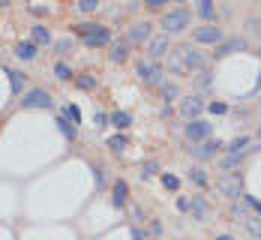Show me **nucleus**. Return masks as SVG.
Masks as SVG:
<instances>
[{"instance_id": "nucleus-22", "label": "nucleus", "mask_w": 261, "mask_h": 240, "mask_svg": "<svg viewBox=\"0 0 261 240\" xmlns=\"http://www.w3.org/2000/svg\"><path fill=\"white\" fill-rule=\"evenodd\" d=\"M198 15H201L204 21H213V18H216V6H213L210 0H198Z\"/></svg>"}, {"instance_id": "nucleus-31", "label": "nucleus", "mask_w": 261, "mask_h": 240, "mask_svg": "<svg viewBox=\"0 0 261 240\" xmlns=\"http://www.w3.org/2000/svg\"><path fill=\"white\" fill-rule=\"evenodd\" d=\"M243 225H246V231H249V234L261 237V216H249V219H246Z\"/></svg>"}, {"instance_id": "nucleus-33", "label": "nucleus", "mask_w": 261, "mask_h": 240, "mask_svg": "<svg viewBox=\"0 0 261 240\" xmlns=\"http://www.w3.org/2000/svg\"><path fill=\"white\" fill-rule=\"evenodd\" d=\"M189 177H192L198 186H207V174H204V168H189Z\"/></svg>"}, {"instance_id": "nucleus-43", "label": "nucleus", "mask_w": 261, "mask_h": 240, "mask_svg": "<svg viewBox=\"0 0 261 240\" xmlns=\"http://www.w3.org/2000/svg\"><path fill=\"white\" fill-rule=\"evenodd\" d=\"M147 6H150V9H162V6H165V0H147Z\"/></svg>"}, {"instance_id": "nucleus-1", "label": "nucleus", "mask_w": 261, "mask_h": 240, "mask_svg": "<svg viewBox=\"0 0 261 240\" xmlns=\"http://www.w3.org/2000/svg\"><path fill=\"white\" fill-rule=\"evenodd\" d=\"M201 63H204V54L198 51V48H192V45H177V48L168 51V69L177 72V75H186L192 69H201Z\"/></svg>"}, {"instance_id": "nucleus-4", "label": "nucleus", "mask_w": 261, "mask_h": 240, "mask_svg": "<svg viewBox=\"0 0 261 240\" xmlns=\"http://www.w3.org/2000/svg\"><path fill=\"white\" fill-rule=\"evenodd\" d=\"M51 105L54 99L45 87H33V90H27L21 96V108H51Z\"/></svg>"}, {"instance_id": "nucleus-9", "label": "nucleus", "mask_w": 261, "mask_h": 240, "mask_svg": "<svg viewBox=\"0 0 261 240\" xmlns=\"http://www.w3.org/2000/svg\"><path fill=\"white\" fill-rule=\"evenodd\" d=\"M210 132H213V126L204 123V120H189L186 123V138L189 141H207Z\"/></svg>"}, {"instance_id": "nucleus-17", "label": "nucleus", "mask_w": 261, "mask_h": 240, "mask_svg": "<svg viewBox=\"0 0 261 240\" xmlns=\"http://www.w3.org/2000/svg\"><path fill=\"white\" fill-rule=\"evenodd\" d=\"M6 75H9V87H12V96H18V93L24 90V72H18V69H6Z\"/></svg>"}, {"instance_id": "nucleus-15", "label": "nucleus", "mask_w": 261, "mask_h": 240, "mask_svg": "<svg viewBox=\"0 0 261 240\" xmlns=\"http://www.w3.org/2000/svg\"><path fill=\"white\" fill-rule=\"evenodd\" d=\"M36 54H39V48H36L33 39H21V42L15 45V57H18V60H36Z\"/></svg>"}, {"instance_id": "nucleus-20", "label": "nucleus", "mask_w": 261, "mask_h": 240, "mask_svg": "<svg viewBox=\"0 0 261 240\" xmlns=\"http://www.w3.org/2000/svg\"><path fill=\"white\" fill-rule=\"evenodd\" d=\"M189 210L195 214V219H207V201H204L201 195H195V198L189 201Z\"/></svg>"}, {"instance_id": "nucleus-3", "label": "nucleus", "mask_w": 261, "mask_h": 240, "mask_svg": "<svg viewBox=\"0 0 261 240\" xmlns=\"http://www.w3.org/2000/svg\"><path fill=\"white\" fill-rule=\"evenodd\" d=\"M189 27V9H168V12H162V33L168 36V33H183Z\"/></svg>"}, {"instance_id": "nucleus-27", "label": "nucleus", "mask_w": 261, "mask_h": 240, "mask_svg": "<svg viewBox=\"0 0 261 240\" xmlns=\"http://www.w3.org/2000/svg\"><path fill=\"white\" fill-rule=\"evenodd\" d=\"M195 87H198V90H210V87H213V78H210L207 69H201V72L195 75Z\"/></svg>"}, {"instance_id": "nucleus-29", "label": "nucleus", "mask_w": 261, "mask_h": 240, "mask_svg": "<svg viewBox=\"0 0 261 240\" xmlns=\"http://www.w3.org/2000/svg\"><path fill=\"white\" fill-rule=\"evenodd\" d=\"M54 51L60 54V57H66V54L72 51V39H69V36H63V39H57V42H54Z\"/></svg>"}, {"instance_id": "nucleus-30", "label": "nucleus", "mask_w": 261, "mask_h": 240, "mask_svg": "<svg viewBox=\"0 0 261 240\" xmlns=\"http://www.w3.org/2000/svg\"><path fill=\"white\" fill-rule=\"evenodd\" d=\"M75 84H79L81 90H93V87H96V75L84 72V75H79V78H75Z\"/></svg>"}, {"instance_id": "nucleus-42", "label": "nucleus", "mask_w": 261, "mask_h": 240, "mask_svg": "<svg viewBox=\"0 0 261 240\" xmlns=\"http://www.w3.org/2000/svg\"><path fill=\"white\" fill-rule=\"evenodd\" d=\"M93 171H96V186H102V183H105V171H102V165H96Z\"/></svg>"}, {"instance_id": "nucleus-7", "label": "nucleus", "mask_w": 261, "mask_h": 240, "mask_svg": "<svg viewBox=\"0 0 261 240\" xmlns=\"http://www.w3.org/2000/svg\"><path fill=\"white\" fill-rule=\"evenodd\" d=\"M219 147H225L219 138H207L204 144H189V153L198 156V159H213V156L219 153Z\"/></svg>"}, {"instance_id": "nucleus-40", "label": "nucleus", "mask_w": 261, "mask_h": 240, "mask_svg": "<svg viewBox=\"0 0 261 240\" xmlns=\"http://www.w3.org/2000/svg\"><path fill=\"white\" fill-rule=\"evenodd\" d=\"M246 204H249V207H252V210H255V214L261 216V201H258V198H252V195H246Z\"/></svg>"}, {"instance_id": "nucleus-28", "label": "nucleus", "mask_w": 261, "mask_h": 240, "mask_svg": "<svg viewBox=\"0 0 261 240\" xmlns=\"http://www.w3.org/2000/svg\"><path fill=\"white\" fill-rule=\"evenodd\" d=\"M63 117H66V120H72V126H75V123H81L79 105H72V102H69V105H63Z\"/></svg>"}, {"instance_id": "nucleus-37", "label": "nucleus", "mask_w": 261, "mask_h": 240, "mask_svg": "<svg viewBox=\"0 0 261 240\" xmlns=\"http://www.w3.org/2000/svg\"><path fill=\"white\" fill-rule=\"evenodd\" d=\"M162 186H165V189H177V186H180V180H177L174 174H162Z\"/></svg>"}, {"instance_id": "nucleus-19", "label": "nucleus", "mask_w": 261, "mask_h": 240, "mask_svg": "<svg viewBox=\"0 0 261 240\" xmlns=\"http://www.w3.org/2000/svg\"><path fill=\"white\" fill-rule=\"evenodd\" d=\"M54 78L57 81H69V78H75V72H72V66H69L66 60H57V63H54Z\"/></svg>"}, {"instance_id": "nucleus-26", "label": "nucleus", "mask_w": 261, "mask_h": 240, "mask_svg": "<svg viewBox=\"0 0 261 240\" xmlns=\"http://www.w3.org/2000/svg\"><path fill=\"white\" fill-rule=\"evenodd\" d=\"M246 144H249V135H237L234 141L228 144V153H243V150H246Z\"/></svg>"}, {"instance_id": "nucleus-12", "label": "nucleus", "mask_w": 261, "mask_h": 240, "mask_svg": "<svg viewBox=\"0 0 261 240\" xmlns=\"http://www.w3.org/2000/svg\"><path fill=\"white\" fill-rule=\"evenodd\" d=\"M150 21H135V24L129 27V36H126V39H129V42H147V39H150Z\"/></svg>"}, {"instance_id": "nucleus-14", "label": "nucleus", "mask_w": 261, "mask_h": 240, "mask_svg": "<svg viewBox=\"0 0 261 240\" xmlns=\"http://www.w3.org/2000/svg\"><path fill=\"white\" fill-rule=\"evenodd\" d=\"M126 198H129V186H126V180H114V186H111V204H114V207H123Z\"/></svg>"}, {"instance_id": "nucleus-32", "label": "nucleus", "mask_w": 261, "mask_h": 240, "mask_svg": "<svg viewBox=\"0 0 261 240\" xmlns=\"http://www.w3.org/2000/svg\"><path fill=\"white\" fill-rule=\"evenodd\" d=\"M231 216H234L237 222H246V219H249V210H246V204H231Z\"/></svg>"}, {"instance_id": "nucleus-44", "label": "nucleus", "mask_w": 261, "mask_h": 240, "mask_svg": "<svg viewBox=\"0 0 261 240\" xmlns=\"http://www.w3.org/2000/svg\"><path fill=\"white\" fill-rule=\"evenodd\" d=\"M177 207L180 210H189V198H177Z\"/></svg>"}, {"instance_id": "nucleus-25", "label": "nucleus", "mask_w": 261, "mask_h": 240, "mask_svg": "<svg viewBox=\"0 0 261 240\" xmlns=\"http://www.w3.org/2000/svg\"><path fill=\"white\" fill-rule=\"evenodd\" d=\"M57 129H60V132L66 135V138H69V141H72V138H75V126H72V123H69V120H66V117H63V114H60V117H57Z\"/></svg>"}, {"instance_id": "nucleus-38", "label": "nucleus", "mask_w": 261, "mask_h": 240, "mask_svg": "<svg viewBox=\"0 0 261 240\" xmlns=\"http://www.w3.org/2000/svg\"><path fill=\"white\" fill-rule=\"evenodd\" d=\"M105 123H108V114H102V111H99V114L93 117V126H96V129H102Z\"/></svg>"}, {"instance_id": "nucleus-34", "label": "nucleus", "mask_w": 261, "mask_h": 240, "mask_svg": "<svg viewBox=\"0 0 261 240\" xmlns=\"http://www.w3.org/2000/svg\"><path fill=\"white\" fill-rule=\"evenodd\" d=\"M240 159H243V153H228V156L222 159V168H225V171H231V168H234Z\"/></svg>"}, {"instance_id": "nucleus-36", "label": "nucleus", "mask_w": 261, "mask_h": 240, "mask_svg": "<svg viewBox=\"0 0 261 240\" xmlns=\"http://www.w3.org/2000/svg\"><path fill=\"white\" fill-rule=\"evenodd\" d=\"M79 9H81V12H96V9H99V3H96V0H79Z\"/></svg>"}, {"instance_id": "nucleus-23", "label": "nucleus", "mask_w": 261, "mask_h": 240, "mask_svg": "<svg viewBox=\"0 0 261 240\" xmlns=\"http://www.w3.org/2000/svg\"><path fill=\"white\" fill-rule=\"evenodd\" d=\"M105 144H108L111 153H123V150H126V138H123V135H111Z\"/></svg>"}, {"instance_id": "nucleus-10", "label": "nucleus", "mask_w": 261, "mask_h": 240, "mask_svg": "<svg viewBox=\"0 0 261 240\" xmlns=\"http://www.w3.org/2000/svg\"><path fill=\"white\" fill-rule=\"evenodd\" d=\"M204 111V102L198 99V96H186V99H180V117H192V120H198V114Z\"/></svg>"}, {"instance_id": "nucleus-45", "label": "nucleus", "mask_w": 261, "mask_h": 240, "mask_svg": "<svg viewBox=\"0 0 261 240\" xmlns=\"http://www.w3.org/2000/svg\"><path fill=\"white\" fill-rule=\"evenodd\" d=\"M132 240H144V231H138V228H132Z\"/></svg>"}, {"instance_id": "nucleus-5", "label": "nucleus", "mask_w": 261, "mask_h": 240, "mask_svg": "<svg viewBox=\"0 0 261 240\" xmlns=\"http://www.w3.org/2000/svg\"><path fill=\"white\" fill-rule=\"evenodd\" d=\"M135 72H138V78L147 81V84H162V66L153 63V60H138V66H135Z\"/></svg>"}, {"instance_id": "nucleus-8", "label": "nucleus", "mask_w": 261, "mask_h": 240, "mask_svg": "<svg viewBox=\"0 0 261 240\" xmlns=\"http://www.w3.org/2000/svg\"><path fill=\"white\" fill-rule=\"evenodd\" d=\"M216 186H219V192H222L225 198H240V192H243V189H240V177L231 174V171H225Z\"/></svg>"}, {"instance_id": "nucleus-41", "label": "nucleus", "mask_w": 261, "mask_h": 240, "mask_svg": "<svg viewBox=\"0 0 261 240\" xmlns=\"http://www.w3.org/2000/svg\"><path fill=\"white\" fill-rule=\"evenodd\" d=\"M210 111H213V114H225V111H228V108H225V105H222V102H210Z\"/></svg>"}, {"instance_id": "nucleus-16", "label": "nucleus", "mask_w": 261, "mask_h": 240, "mask_svg": "<svg viewBox=\"0 0 261 240\" xmlns=\"http://www.w3.org/2000/svg\"><path fill=\"white\" fill-rule=\"evenodd\" d=\"M108 123H111L114 129H126L132 123V114L129 111H111V114H108Z\"/></svg>"}, {"instance_id": "nucleus-6", "label": "nucleus", "mask_w": 261, "mask_h": 240, "mask_svg": "<svg viewBox=\"0 0 261 240\" xmlns=\"http://www.w3.org/2000/svg\"><path fill=\"white\" fill-rule=\"evenodd\" d=\"M192 39L201 42V45H222V30H219L216 24L195 27V30H192Z\"/></svg>"}, {"instance_id": "nucleus-11", "label": "nucleus", "mask_w": 261, "mask_h": 240, "mask_svg": "<svg viewBox=\"0 0 261 240\" xmlns=\"http://www.w3.org/2000/svg\"><path fill=\"white\" fill-rule=\"evenodd\" d=\"M168 51H171V45H168V36H165V33H159V36H153V39L147 42V54H150V60H159V57H165Z\"/></svg>"}, {"instance_id": "nucleus-2", "label": "nucleus", "mask_w": 261, "mask_h": 240, "mask_svg": "<svg viewBox=\"0 0 261 240\" xmlns=\"http://www.w3.org/2000/svg\"><path fill=\"white\" fill-rule=\"evenodd\" d=\"M75 33H79L90 48H99V45H108V42H111V30H108L105 24H96V21H84V24H79Z\"/></svg>"}, {"instance_id": "nucleus-21", "label": "nucleus", "mask_w": 261, "mask_h": 240, "mask_svg": "<svg viewBox=\"0 0 261 240\" xmlns=\"http://www.w3.org/2000/svg\"><path fill=\"white\" fill-rule=\"evenodd\" d=\"M159 93H162V99L168 102V99H177V96H180V87H177L174 81H162V84H159Z\"/></svg>"}, {"instance_id": "nucleus-39", "label": "nucleus", "mask_w": 261, "mask_h": 240, "mask_svg": "<svg viewBox=\"0 0 261 240\" xmlns=\"http://www.w3.org/2000/svg\"><path fill=\"white\" fill-rule=\"evenodd\" d=\"M132 219H135V222H144V210H141V207H138V204H132Z\"/></svg>"}, {"instance_id": "nucleus-46", "label": "nucleus", "mask_w": 261, "mask_h": 240, "mask_svg": "<svg viewBox=\"0 0 261 240\" xmlns=\"http://www.w3.org/2000/svg\"><path fill=\"white\" fill-rule=\"evenodd\" d=\"M216 240H234V237H231V234H219Z\"/></svg>"}, {"instance_id": "nucleus-24", "label": "nucleus", "mask_w": 261, "mask_h": 240, "mask_svg": "<svg viewBox=\"0 0 261 240\" xmlns=\"http://www.w3.org/2000/svg\"><path fill=\"white\" fill-rule=\"evenodd\" d=\"M108 57H111L114 63H123V60H126V42H114L111 51H108Z\"/></svg>"}, {"instance_id": "nucleus-35", "label": "nucleus", "mask_w": 261, "mask_h": 240, "mask_svg": "<svg viewBox=\"0 0 261 240\" xmlns=\"http://www.w3.org/2000/svg\"><path fill=\"white\" fill-rule=\"evenodd\" d=\"M156 171H159V162H153V159H147L141 165V174H144V177H150V174H156Z\"/></svg>"}, {"instance_id": "nucleus-18", "label": "nucleus", "mask_w": 261, "mask_h": 240, "mask_svg": "<svg viewBox=\"0 0 261 240\" xmlns=\"http://www.w3.org/2000/svg\"><path fill=\"white\" fill-rule=\"evenodd\" d=\"M30 33H33V42H36V45H48V42H51V30L45 24H33Z\"/></svg>"}, {"instance_id": "nucleus-47", "label": "nucleus", "mask_w": 261, "mask_h": 240, "mask_svg": "<svg viewBox=\"0 0 261 240\" xmlns=\"http://www.w3.org/2000/svg\"><path fill=\"white\" fill-rule=\"evenodd\" d=\"M258 54H261V45H258Z\"/></svg>"}, {"instance_id": "nucleus-13", "label": "nucleus", "mask_w": 261, "mask_h": 240, "mask_svg": "<svg viewBox=\"0 0 261 240\" xmlns=\"http://www.w3.org/2000/svg\"><path fill=\"white\" fill-rule=\"evenodd\" d=\"M240 48H246V39L243 36H231V39H225L222 45H216V57H225V54H231V51H240Z\"/></svg>"}]
</instances>
